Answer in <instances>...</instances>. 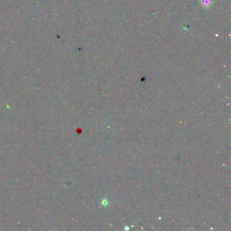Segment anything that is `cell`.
Returning a JSON list of instances; mask_svg holds the SVG:
<instances>
[{
    "label": "cell",
    "instance_id": "cell-1",
    "mask_svg": "<svg viewBox=\"0 0 231 231\" xmlns=\"http://www.w3.org/2000/svg\"><path fill=\"white\" fill-rule=\"evenodd\" d=\"M200 3L204 8H210L213 5L214 0H200Z\"/></svg>",
    "mask_w": 231,
    "mask_h": 231
}]
</instances>
